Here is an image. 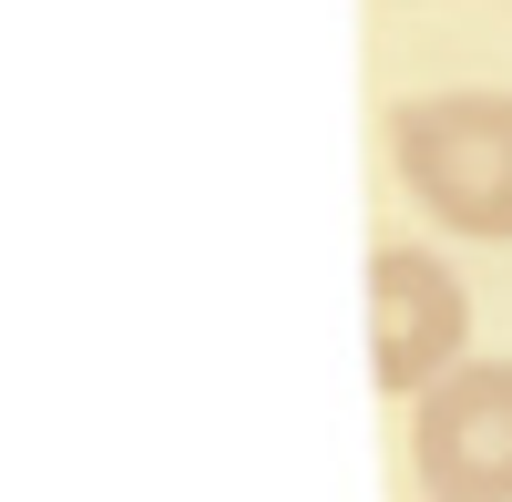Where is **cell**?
Here are the masks:
<instances>
[{
  "instance_id": "1",
  "label": "cell",
  "mask_w": 512,
  "mask_h": 502,
  "mask_svg": "<svg viewBox=\"0 0 512 502\" xmlns=\"http://www.w3.org/2000/svg\"><path fill=\"white\" fill-rule=\"evenodd\" d=\"M400 185L451 236H512V93H431L390 123Z\"/></svg>"
},
{
  "instance_id": "2",
  "label": "cell",
  "mask_w": 512,
  "mask_h": 502,
  "mask_svg": "<svg viewBox=\"0 0 512 502\" xmlns=\"http://www.w3.org/2000/svg\"><path fill=\"white\" fill-rule=\"evenodd\" d=\"M461 328H472V298H461V277L441 257H420V246H379L369 257V369H379V390L451 380Z\"/></svg>"
},
{
  "instance_id": "3",
  "label": "cell",
  "mask_w": 512,
  "mask_h": 502,
  "mask_svg": "<svg viewBox=\"0 0 512 502\" xmlns=\"http://www.w3.org/2000/svg\"><path fill=\"white\" fill-rule=\"evenodd\" d=\"M420 482L441 502H512V359H472L420 400Z\"/></svg>"
}]
</instances>
